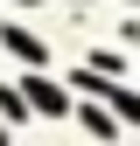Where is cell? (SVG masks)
<instances>
[{
    "label": "cell",
    "instance_id": "6da1fadb",
    "mask_svg": "<svg viewBox=\"0 0 140 146\" xmlns=\"http://www.w3.org/2000/svg\"><path fill=\"white\" fill-rule=\"evenodd\" d=\"M28 104H35V111H63V98H56L49 84H28Z\"/></svg>",
    "mask_w": 140,
    "mask_h": 146
},
{
    "label": "cell",
    "instance_id": "7a4b0ae2",
    "mask_svg": "<svg viewBox=\"0 0 140 146\" xmlns=\"http://www.w3.org/2000/svg\"><path fill=\"white\" fill-rule=\"evenodd\" d=\"M7 49H14V56H28V63H42V49H35V35H21V28H7Z\"/></svg>",
    "mask_w": 140,
    "mask_h": 146
}]
</instances>
